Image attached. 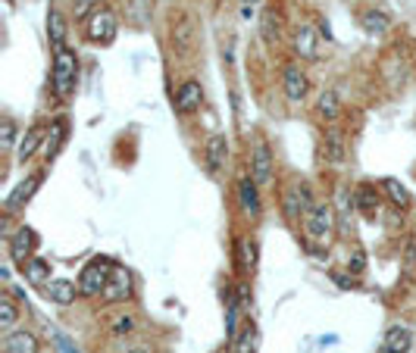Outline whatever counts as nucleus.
<instances>
[{
    "mask_svg": "<svg viewBox=\"0 0 416 353\" xmlns=\"http://www.w3.org/2000/svg\"><path fill=\"white\" fill-rule=\"evenodd\" d=\"M410 344H413V337H410V331H407L404 326H394L385 331V347L394 350V353H407L410 350Z\"/></svg>",
    "mask_w": 416,
    "mask_h": 353,
    "instance_id": "obj_23",
    "label": "nucleus"
},
{
    "mask_svg": "<svg viewBox=\"0 0 416 353\" xmlns=\"http://www.w3.org/2000/svg\"><path fill=\"white\" fill-rule=\"evenodd\" d=\"M347 266H350V272H363V266H367V256H363V250H350Z\"/></svg>",
    "mask_w": 416,
    "mask_h": 353,
    "instance_id": "obj_35",
    "label": "nucleus"
},
{
    "mask_svg": "<svg viewBox=\"0 0 416 353\" xmlns=\"http://www.w3.org/2000/svg\"><path fill=\"white\" fill-rule=\"evenodd\" d=\"M47 275H50V263H47V259L35 256L32 263L25 266V278H28V282H32V285H41Z\"/></svg>",
    "mask_w": 416,
    "mask_h": 353,
    "instance_id": "obj_28",
    "label": "nucleus"
},
{
    "mask_svg": "<svg viewBox=\"0 0 416 353\" xmlns=\"http://www.w3.org/2000/svg\"><path fill=\"white\" fill-rule=\"evenodd\" d=\"M388 25H391V19L385 16L382 10H367L363 13V28H367L369 35H385L388 32Z\"/></svg>",
    "mask_w": 416,
    "mask_h": 353,
    "instance_id": "obj_26",
    "label": "nucleus"
},
{
    "mask_svg": "<svg viewBox=\"0 0 416 353\" xmlns=\"http://www.w3.org/2000/svg\"><path fill=\"white\" fill-rule=\"evenodd\" d=\"M41 182H44V172H32V175L25 178V182H19L16 188H13V194H10V197H6V204H4V213H6V216L19 213L22 206H25L28 200L35 197V191L41 188Z\"/></svg>",
    "mask_w": 416,
    "mask_h": 353,
    "instance_id": "obj_6",
    "label": "nucleus"
},
{
    "mask_svg": "<svg viewBox=\"0 0 416 353\" xmlns=\"http://www.w3.org/2000/svg\"><path fill=\"white\" fill-rule=\"evenodd\" d=\"M295 54L301 60H316L319 56V47H316V32L310 25H301L295 32Z\"/></svg>",
    "mask_w": 416,
    "mask_h": 353,
    "instance_id": "obj_16",
    "label": "nucleus"
},
{
    "mask_svg": "<svg viewBox=\"0 0 416 353\" xmlns=\"http://www.w3.org/2000/svg\"><path fill=\"white\" fill-rule=\"evenodd\" d=\"M235 297H238L241 309L247 313V309H251V287H247V285H238V287H235Z\"/></svg>",
    "mask_w": 416,
    "mask_h": 353,
    "instance_id": "obj_36",
    "label": "nucleus"
},
{
    "mask_svg": "<svg viewBox=\"0 0 416 353\" xmlns=\"http://www.w3.org/2000/svg\"><path fill=\"white\" fill-rule=\"evenodd\" d=\"M382 191L388 194L391 204H394V206H400V210H404V206L410 204V194H407V188H404L400 182H394V178H382Z\"/></svg>",
    "mask_w": 416,
    "mask_h": 353,
    "instance_id": "obj_27",
    "label": "nucleus"
},
{
    "mask_svg": "<svg viewBox=\"0 0 416 353\" xmlns=\"http://www.w3.org/2000/svg\"><path fill=\"white\" fill-rule=\"evenodd\" d=\"M282 85H285V97H288L291 104H301L307 97V91H310V82H307V75L297 66H285Z\"/></svg>",
    "mask_w": 416,
    "mask_h": 353,
    "instance_id": "obj_13",
    "label": "nucleus"
},
{
    "mask_svg": "<svg viewBox=\"0 0 416 353\" xmlns=\"http://www.w3.org/2000/svg\"><path fill=\"white\" fill-rule=\"evenodd\" d=\"M104 304H119V300H129L131 297V275L129 269H122V266H113V272H109V282L104 287Z\"/></svg>",
    "mask_w": 416,
    "mask_h": 353,
    "instance_id": "obj_8",
    "label": "nucleus"
},
{
    "mask_svg": "<svg viewBox=\"0 0 416 353\" xmlns=\"http://www.w3.org/2000/svg\"><path fill=\"white\" fill-rule=\"evenodd\" d=\"M57 341H60V347H63L66 353H76V350H72V344H69V341H66V337H63V335H60V337H57Z\"/></svg>",
    "mask_w": 416,
    "mask_h": 353,
    "instance_id": "obj_38",
    "label": "nucleus"
},
{
    "mask_svg": "<svg viewBox=\"0 0 416 353\" xmlns=\"http://www.w3.org/2000/svg\"><path fill=\"white\" fill-rule=\"evenodd\" d=\"M76 82H78V56L72 54L69 47L54 50V75H50L54 94L66 100L72 91H76Z\"/></svg>",
    "mask_w": 416,
    "mask_h": 353,
    "instance_id": "obj_1",
    "label": "nucleus"
},
{
    "mask_svg": "<svg viewBox=\"0 0 416 353\" xmlns=\"http://www.w3.org/2000/svg\"><path fill=\"white\" fill-rule=\"evenodd\" d=\"M44 294H47V300H54V304L69 306L72 300H76V285L66 282V278H54L50 285H44Z\"/></svg>",
    "mask_w": 416,
    "mask_h": 353,
    "instance_id": "obj_19",
    "label": "nucleus"
},
{
    "mask_svg": "<svg viewBox=\"0 0 416 353\" xmlns=\"http://www.w3.org/2000/svg\"><path fill=\"white\" fill-rule=\"evenodd\" d=\"M350 200H354V197H350V194H347V188H345V185H341V188H338V194H335V206H338V213H341V222H347V219H350V206H354V204H350Z\"/></svg>",
    "mask_w": 416,
    "mask_h": 353,
    "instance_id": "obj_31",
    "label": "nucleus"
},
{
    "mask_svg": "<svg viewBox=\"0 0 416 353\" xmlns=\"http://www.w3.org/2000/svg\"><path fill=\"white\" fill-rule=\"evenodd\" d=\"M282 19L275 16V13H266V16H263V41H266V44H273V41H279V32H282Z\"/></svg>",
    "mask_w": 416,
    "mask_h": 353,
    "instance_id": "obj_30",
    "label": "nucleus"
},
{
    "mask_svg": "<svg viewBox=\"0 0 416 353\" xmlns=\"http://www.w3.org/2000/svg\"><path fill=\"white\" fill-rule=\"evenodd\" d=\"M13 144H16V122L6 119L4 125H0V147H4V150H13Z\"/></svg>",
    "mask_w": 416,
    "mask_h": 353,
    "instance_id": "obj_32",
    "label": "nucleus"
},
{
    "mask_svg": "<svg viewBox=\"0 0 416 353\" xmlns=\"http://www.w3.org/2000/svg\"><path fill=\"white\" fill-rule=\"evenodd\" d=\"M332 282L338 285V287H350V285H354L350 278H345V272H332Z\"/></svg>",
    "mask_w": 416,
    "mask_h": 353,
    "instance_id": "obj_37",
    "label": "nucleus"
},
{
    "mask_svg": "<svg viewBox=\"0 0 416 353\" xmlns=\"http://www.w3.org/2000/svg\"><path fill=\"white\" fill-rule=\"evenodd\" d=\"M235 247H238V269L241 272H251L254 266H257V244L247 241V237H238Z\"/></svg>",
    "mask_w": 416,
    "mask_h": 353,
    "instance_id": "obj_24",
    "label": "nucleus"
},
{
    "mask_svg": "<svg viewBox=\"0 0 416 353\" xmlns=\"http://www.w3.org/2000/svg\"><path fill=\"white\" fill-rule=\"evenodd\" d=\"M85 35H88V41H94V44H113L116 35H119V19H116V13L107 10V6L94 10L91 16H88Z\"/></svg>",
    "mask_w": 416,
    "mask_h": 353,
    "instance_id": "obj_3",
    "label": "nucleus"
},
{
    "mask_svg": "<svg viewBox=\"0 0 416 353\" xmlns=\"http://www.w3.org/2000/svg\"><path fill=\"white\" fill-rule=\"evenodd\" d=\"M304 232L313 241H328L335 232V206L332 204H313L304 213Z\"/></svg>",
    "mask_w": 416,
    "mask_h": 353,
    "instance_id": "obj_2",
    "label": "nucleus"
},
{
    "mask_svg": "<svg viewBox=\"0 0 416 353\" xmlns=\"http://www.w3.org/2000/svg\"><path fill=\"white\" fill-rule=\"evenodd\" d=\"M135 331V316H119L113 322V335H131Z\"/></svg>",
    "mask_w": 416,
    "mask_h": 353,
    "instance_id": "obj_34",
    "label": "nucleus"
},
{
    "mask_svg": "<svg viewBox=\"0 0 416 353\" xmlns=\"http://www.w3.org/2000/svg\"><path fill=\"white\" fill-rule=\"evenodd\" d=\"M172 104H175V110H179L182 116H191V113H197L201 110V104H203V88L194 82V78H188V82L179 85Z\"/></svg>",
    "mask_w": 416,
    "mask_h": 353,
    "instance_id": "obj_9",
    "label": "nucleus"
},
{
    "mask_svg": "<svg viewBox=\"0 0 416 353\" xmlns=\"http://www.w3.org/2000/svg\"><path fill=\"white\" fill-rule=\"evenodd\" d=\"M66 19H63V13L57 10V6H50V13H47V38H50V47L54 50H63L66 47Z\"/></svg>",
    "mask_w": 416,
    "mask_h": 353,
    "instance_id": "obj_18",
    "label": "nucleus"
},
{
    "mask_svg": "<svg viewBox=\"0 0 416 353\" xmlns=\"http://www.w3.org/2000/svg\"><path fill=\"white\" fill-rule=\"evenodd\" d=\"M194 35H197V28H194V19L191 16H179L172 23V50L179 56H188L194 50Z\"/></svg>",
    "mask_w": 416,
    "mask_h": 353,
    "instance_id": "obj_12",
    "label": "nucleus"
},
{
    "mask_svg": "<svg viewBox=\"0 0 416 353\" xmlns=\"http://www.w3.org/2000/svg\"><path fill=\"white\" fill-rule=\"evenodd\" d=\"M225 160H229V138L225 135H213L203 147V163H207L210 175H219L225 169Z\"/></svg>",
    "mask_w": 416,
    "mask_h": 353,
    "instance_id": "obj_11",
    "label": "nucleus"
},
{
    "mask_svg": "<svg viewBox=\"0 0 416 353\" xmlns=\"http://www.w3.org/2000/svg\"><path fill=\"white\" fill-rule=\"evenodd\" d=\"M44 138H47V135H44V125H32V128L25 132V138L19 141L16 160H19V163L32 160V156H35V150H41V147H44Z\"/></svg>",
    "mask_w": 416,
    "mask_h": 353,
    "instance_id": "obj_17",
    "label": "nucleus"
},
{
    "mask_svg": "<svg viewBox=\"0 0 416 353\" xmlns=\"http://www.w3.org/2000/svg\"><path fill=\"white\" fill-rule=\"evenodd\" d=\"M338 113H341L338 94H335V91H323L319 100H316V116L326 119V122H335V119H338Z\"/></svg>",
    "mask_w": 416,
    "mask_h": 353,
    "instance_id": "obj_22",
    "label": "nucleus"
},
{
    "mask_svg": "<svg viewBox=\"0 0 416 353\" xmlns=\"http://www.w3.org/2000/svg\"><path fill=\"white\" fill-rule=\"evenodd\" d=\"M72 6H76V16L85 19V16H91L94 10H100V0H72Z\"/></svg>",
    "mask_w": 416,
    "mask_h": 353,
    "instance_id": "obj_33",
    "label": "nucleus"
},
{
    "mask_svg": "<svg viewBox=\"0 0 416 353\" xmlns=\"http://www.w3.org/2000/svg\"><path fill=\"white\" fill-rule=\"evenodd\" d=\"M257 341H260L257 326H254V322H247V326L241 328V335L229 344V353H254V350H257Z\"/></svg>",
    "mask_w": 416,
    "mask_h": 353,
    "instance_id": "obj_21",
    "label": "nucleus"
},
{
    "mask_svg": "<svg viewBox=\"0 0 416 353\" xmlns=\"http://www.w3.org/2000/svg\"><path fill=\"white\" fill-rule=\"evenodd\" d=\"M66 122L63 119H57L54 125H50V132H47V138H44V147H41V154H44V160H54L57 154H60V147H63V141H66Z\"/></svg>",
    "mask_w": 416,
    "mask_h": 353,
    "instance_id": "obj_20",
    "label": "nucleus"
},
{
    "mask_svg": "<svg viewBox=\"0 0 416 353\" xmlns=\"http://www.w3.org/2000/svg\"><path fill=\"white\" fill-rule=\"evenodd\" d=\"M109 272H113V263H109V259H100V256L91 259L82 269V275H78V291H82L85 297H100L109 282Z\"/></svg>",
    "mask_w": 416,
    "mask_h": 353,
    "instance_id": "obj_4",
    "label": "nucleus"
},
{
    "mask_svg": "<svg viewBox=\"0 0 416 353\" xmlns=\"http://www.w3.org/2000/svg\"><path fill=\"white\" fill-rule=\"evenodd\" d=\"M345 156H347V135L338 125H328L323 135V160L338 166V163H345Z\"/></svg>",
    "mask_w": 416,
    "mask_h": 353,
    "instance_id": "obj_10",
    "label": "nucleus"
},
{
    "mask_svg": "<svg viewBox=\"0 0 416 353\" xmlns=\"http://www.w3.org/2000/svg\"><path fill=\"white\" fill-rule=\"evenodd\" d=\"M357 206H360V213L372 219V216L379 213V197H376V188L372 185H363L360 191H357Z\"/></svg>",
    "mask_w": 416,
    "mask_h": 353,
    "instance_id": "obj_25",
    "label": "nucleus"
},
{
    "mask_svg": "<svg viewBox=\"0 0 416 353\" xmlns=\"http://www.w3.org/2000/svg\"><path fill=\"white\" fill-rule=\"evenodd\" d=\"M238 204L247 216H260V185L254 182V175L238 178Z\"/></svg>",
    "mask_w": 416,
    "mask_h": 353,
    "instance_id": "obj_14",
    "label": "nucleus"
},
{
    "mask_svg": "<svg viewBox=\"0 0 416 353\" xmlns=\"http://www.w3.org/2000/svg\"><path fill=\"white\" fill-rule=\"evenodd\" d=\"M35 244H38V235H35L28 225H22L19 232H13L10 235V256H13V263L25 269V266L35 259L32 256L35 254Z\"/></svg>",
    "mask_w": 416,
    "mask_h": 353,
    "instance_id": "obj_5",
    "label": "nucleus"
},
{
    "mask_svg": "<svg viewBox=\"0 0 416 353\" xmlns=\"http://www.w3.org/2000/svg\"><path fill=\"white\" fill-rule=\"evenodd\" d=\"M251 175L257 185H269L275 175V160H273V150H269V144H257L254 147V156H251Z\"/></svg>",
    "mask_w": 416,
    "mask_h": 353,
    "instance_id": "obj_7",
    "label": "nucleus"
},
{
    "mask_svg": "<svg viewBox=\"0 0 416 353\" xmlns=\"http://www.w3.org/2000/svg\"><path fill=\"white\" fill-rule=\"evenodd\" d=\"M19 319V309L13 304V297H0V328H13Z\"/></svg>",
    "mask_w": 416,
    "mask_h": 353,
    "instance_id": "obj_29",
    "label": "nucleus"
},
{
    "mask_svg": "<svg viewBox=\"0 0 416 353\" xmlns=\"http://www.w3.org/2000/svg\"><path fill=\"white\" fill-rule=\"evenodd\" d=\"M41 344L32 331H10L4 337V353H38Z\"/></svg>",
    "mask_w": 416,
    "mask_h": 353,
    "instance_id": "obj_15",
    "label": "nucleus"
},
{
    "mask_svg": "<svg viewBox=\"0 0 416 353\" xmlns=\"http://www.w3.org/2000/svg\"><path fill=\"white\" fill-rule=\"evenodd\" d=\"M382 353H394V350H388V347H382Z\"/></svg>",
    "mask_w": 416,
    "mask_h": 353,
    "instance_id": "obj_41",
    "label": "nucleus"
},
{
    "mask_svg": "<svg viewBox=\"0 0 416 353\" xmlns=\"http://www.w3.org/2000/svg\"><path fill=\"white\" fill-rule=\"evenodd\" d=\"M129 353H150L148 347H135V350H129Z\"/></svg>",
    "mask_w": 416,
    "mask_h": 353,
    "instance_id": "obj_40",
    "label": "nucleus"
},
{
    "mask_svg": "<svg viewBox=\"0 0 416 353\" xmlns=\"http://www.w3.org/2000/svg\"><path fill=\"white\" fill-rule=\"evenodd\" d=\"M241 6H257V4H263V0H238Z\"/></svg>",
    "mask_w": 416,
    "mask_h": 353,
    "instance_id": "obj_39",
    "label": "nucleus"
}]
</instances>
